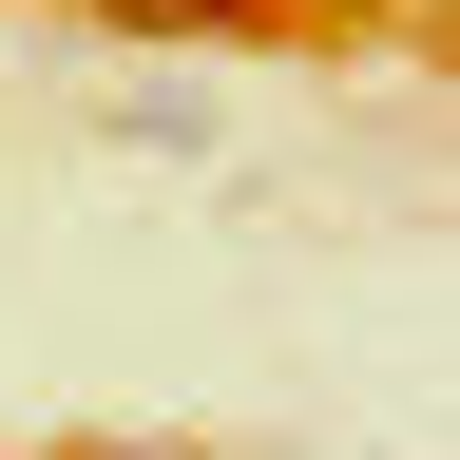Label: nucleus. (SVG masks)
<instances>
[{
  "label": "nucleus",
  "instance_id": "1",
  "mask_svg": "<svg viewBox=\"0 0 460 460\" xmlns=\"http://www.w3.org/2000/svg\"><path fill=\"white\" fill-rule=\"evenodd\" d=\"M115 39H269V0H115Z\"/></svg>",
  "mask_w": 460,
  "mask_h": 460
},
{
  "label": "nucleus",
  "instance_id": "2",
  "mask_svg": "<svg viewBox=\"0 0 460 460\" xmlns=\"http://www.w3.org/2000/svg\"><path fill=\"white\" fill-rule=\"evenodd\" d=\"M307 20H365V0H307Z\"/></svg>",
  "mask_w": 460,
  "mask_h": 460
}]
</instances>
